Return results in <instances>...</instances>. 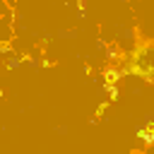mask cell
Returning a JSON list of instances; mask_svg holds the SVG:
<instances>
[{"instance_id":"cell-1","label":"cell","mask_w":154,"mask_h":154,"mask_svg":"<svg viewBox=\"0 0 154 154\" xmlns=\"http://www.w3.org/2000/svg\"><path fill=\"white\" fill-rule=\"evenodd\" d=\"M149 46H140V48H135V53H132V58H130V65H128V70H123V72H135L137 77H142L144 82H152V63H149Z\"/></svg>"},{"instance_id":"cell-2","label":"cell","mask_w":154,"mask_h":154,"mask_svg":"<svg viewBox=\"0 0 154 154\" xmlns=\"http://www.w3.org/2000/svg\"><path fill=\"white\" fill-rule=\"evenodd\" d=\"M103 84H118V79L123 77V70H118V67H108L106 72H103Z\"/></svg>"},{"instance_id":"cell-3","label":"cell","mask_w":154,"mask_h":154,"mask_svg":"<svg viewBox=\"0 0 154 154\" xmlns=\"http://www.w3.org/2000/svg\"><path fill=\"white\" fill-rule=\"evenodd\" d=\"M140 137H142V140H144L147 144L152 142V123H147V125H144V128L140 130Z\"/></svg>"},{"instance_id":"cell-4","label":"cell","mask_w":154,"mask_h":154,"mask_svg":"<svg viewBox=\"0 0 154 154\" xmlns=\"http://www.w3.org/2000/svg\"><path fill=\"white\" fill-rule=\"evenodd\" d=\"M106 91H108V99H118V87L116 84H103Z\"/></svg>"},{"instance_id":"cell-5","label":"cell","mask_w":154,"mask_h":154,"mask_svg":"<svg viewBox=\"0 0 154 154\" xmlns=\"http://www.w3.org/2000/svg\"><path fill=\"white\" fill-rule=\"evenodd\" d=\"M120 55H123V53H120L118 48H108V58H111V60H120Z\"/></svg>"}]
</instances>
